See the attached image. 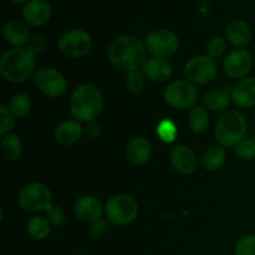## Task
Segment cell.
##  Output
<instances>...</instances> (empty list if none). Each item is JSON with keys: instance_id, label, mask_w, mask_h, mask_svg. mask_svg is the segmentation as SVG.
<instances>
[{"instance_id": "obj_1", "label": "cell", "mask_w": 255, "mask_h": 255, "mask_svg": "<svg viewBox=\"0 0 255 255\" xmlns=\"http://www.w3.org/2000/svg\"><path fill=\"white\" fill-rule=\"evenodd\" d=\"M109 59L115 67L122 71H134L146 62V45L133 35H121L110 44Z\"/></svg>"}, {"instance_id": "obj_2", "label": "cell", "mask_w": 255, "mask_h": 255, "mask_svg": "<svg viewBox=\"0 0 255 255\" xmlns=\"http://www.w3.org/2000/svg\"><path fill=\"white\" fill-rule=\"evenodd\" d=\"M35 55L26 47H14L2 54L0 59V74L12 84L26 82L35 74Z\"/></svg>"}, {"instance_id": "obj_3", "label": "cell", "mask_w": 255, "mask_h": 255, "mask_svg": "<svg viewBox=\"0 0 255 255\" xmlns=\"http://www.w3.org/2000/svg\"><path fill=\"white\" fill-rule=\"evenodd\" d=\"M104 109V96L95 85H80L70 99V111L79 122L95 121Z\"/></svg>"}, {"instance_id": "obj_4", "label": "cell", "mask_w": 255, "mask_h": 255, "mask_svg": "<svg viewBox=\"0 0 255 255\" xmlns=\"http://www.w3.org/2000/svg\"><path fill=\"white\" fill-rule=\"evenodd\" d=\"M248 124L243 115L236 110L224 112L216 125V138L222 147H236L246 137Z\"/></svg>"}, {"instance_id": "obj_5", "label": "cell", "mask_w": 255, "mask_h": 255, "mask_svg": "<svg viewBox=\"0 0 255 255\" xmlns=\"http://www.w3.org/2000/svg\"><path fill=\"white\" fill-rule=\"evenodd\" d=\"M107 221L115 226H126L132 223L138 216V204L128 194H115L105 206Z\"/></svg>"}, {"instance_id": "obj_6", "label": "cell", "mask_w": 255, "mask_h": 255, "mask_svg": "<svg viewBox=\"0 0 255 255\" xmlns=\"http://www.w3.org/2000/svg\"><path fill=\"white\" fill-rule=\"evenodd\" d=\"M163 99L167 105L174 109H193L198 99V91L188 80H177L164 89Z\"/></svg>"}, {"instance_id": "obj_7", "label": "cell", "mask_w": 255, "mask_h": 255, "mask_svg": "<svg viewBox=\"0 0 255 255\" xmlns=\"http://www.w3.org/2000/svg\"><path fill=\"white\" fill-rule=\"evenodd\" d=\"M51 192L44 183H30L21 189L19 194V206L22 211L36 213L40 211H46L51 206Z\"/></svg>"}, {"instance_id": "obj_8", "label": "cell", "mask_w": 255, "mask_h": 255, "mask_svg": "<svg viewBox=\"0 0 255 255\" xmlns=\"http://www.w3.org/2000/svg\"><path fill=\"white\" fill-rule=\"evenodd\" d=\"M92 46L91 36L82 29H72L65 32L57 42V49L64 56L79 59L90 52Z\"/></svg>"}, {"instance_id": "obj_9", "label": "cell", "mask_w": 255, "mask_h": 255, "mask_svg": "<svg viewBox=\"0 0 255 255\" xmlns=\"http://www.w3.org/2000/svg\"><path fill=\"white\" fill-rule=\"evenodd\" d=\"M144 45L147 52H149L152 57L166 59L178 50L179 40L177 35L169 30L157 29L147 35Z\"/></svg>"}, {"instance_id": "obj_10", "label": "cell", "mask_w": 255, "mask_h": 255, "mask_svg": "<svg viewBox=\"0 0 255 255\" xmlns=\"http://www.w3.org/2000/svg\"><path fill=\"white\" fill-rule=\"evenodd\" d=\"M217 64L214 59L207 55H198L188 60L184 66L186 79L192 84L206 85L213 81L217 76Z\"/></svg>"}, {"instance_id": "obj_11", "label": "cell", "mask_w": 255, "mask_h": 255, "mask_svg": "<svg viewBox=\"0 0 255 255\" xmlns=\"http://www.w3.org/2000/svg\"><path fill=\"white\" fill-rule=\"evenodd\" d=\"M34 81L37 89L50 97L61 96L67 89V81L64 75L50 66L37 69L34 74Z\"/></svg>"}, {"instance_id": "obj_12", "label": "cell", "mask_w": 255, "mask_h": 255, "mask_svg": "<svg viewBox=\"0 0 255 255\" xmlns=\"http://www.w3.org/2000/svg\"><path fill=\"white\" fill-rule=\"evenodd\" d=\"M253 66V59L249 51L244 49L232 50L224 60V71L233 80L246 77Z\"/></svg>"}, {"instance_id": "obj_13", "label": "cell", "mask_w": 255, "mask_h": 255, "mask_svg": "<svg viewBox=\"0 0 255 255\" xmlns=\"http://www.w3.org/2000/svg\"><path fill=\"white\" fill-rule=\"evenodd\" d=\"M22 17L31 26H42L51 17V5L47 0H30L22 9Z\"/></svg>"}, {"instance_id": "obj_14", "label": "cell", "mask_w": 255, "mask_h": 255, "mask_svg": "<svg viewBox=\"0 0 255 255\" xmlns=\"http://www.w3.org/2000/svg\"><path fill=\"white\" fill-rule=\"evenodd\" d=\"M104 209L101 201L95 196L80 197L74 204V212L77 218L90 223L101 218Z\"/></svg>"}, {"instance_id": "obj_15", "label": "cell", "mask_w": 255, "mask_h": 255, "mask_svg": "<svg viewBox=\"0 0 255 255\" xmlns=\"http://www.w3.org/2000/svg\"><path fill=\"white\" fill-rule=\"evenodd\" d=\"M2 35L7 44L15 47H22L29 42L30 29L26 22L17 19L7 20L2 26Z\"/></svg>"}, {"instance_id": "obj_16", "label": "cell", "mask_w": 255, "mask_h": 255, "mask_svg": "<svg viewBox=\"0 0 255 255\" xmlns=\"http://www.w3.org/2000/svg\"><path fill=\"white\" fill-rule=\"evenodd\" d=\"M171 164L174 171L181 174H191L196 169L197 158L194 152L184 144L176 146L171 151Z\"/></svg>"}, {"instance_id": "obj_17", "label": "cell", "mask_w": 255, "mask_h": 255, "mask_svg": "<svg viewBox=\"0 0 255 255\" xmlns=\"http://www.w3.org/2000/svg\"><path fill=\"white\" fill-rule=\"evenodd\" d=\"M231 96L234 104L243 109L255 106V77H246L232 89Z\"/></svg>"}, {"instance_id": "obj_18", "label": "cell", "mask_w": 255, "mask_h": 255, "mask_svg": "<svg viewBox=\"0 0 255 255\" xmlns=\"http://www.w3.org/2000/svg\"><path fill=\"white\" fill-rule=\"evenodd\" d=\"M142 69H143V74L146 75L147 79L154 82L167 81L172 75L171 64L166 59H161V57L147 59Z\"/></svg>"}, {"instance_id": "obj_19", "label": "cell", "mask_w": 255, "mask_h": 255, "mask_svg": "<svg viewBox=\"0 0 255 255\" xmlns=\"http://www.w3.org/2000/svg\"><path fill=\"white\" fill-rule=\"evenodd\" d=\"M152 146L149 141L144 137H134L129 141L126 148V156L131 163L143 164L151 158Z\"/></svg>"}, {"instance_id": "obj_20", "label": "cell", "mask_w": 255, "mask_h": 255, "mask_svg": "<svg viewBox=\"0 0 255 255\" xmlns=\"http://www.w3.org/2000/svg\"><path fill=\"white\" fill-rule=\"evenodd\" d=\"M82 133H84V129H82L79 121L66 120V121L61 122L56 127V129H55V138H56V141L60 144L69 146V144H72L79 141V139H81Z\"/></svg>"}, {"instance_id": "obj_21", "label": "cell", "mask_w": 255, "mask_h": 255, "mask_svg": "<svg viewBox=\"0 0 255 255\" xmlns=\"http://www.w3.org/2000/svg\"><path fill=\"white\" fill-rule=\"evenodd\" d=\"M226 34L229 42L236 47L247 46L252 40L251 27L243 20H234V21L229 22Z\"/></svg>"}, {"instance_id": "obj_22", "label": "cell", "mask_w": 255, "mask_h": 255, "mask_svg": "<svg viewBox=\"0 0 255 255\" xmlns=\"http://www.w3.org/2000/svg\"><path fill=\"white\" fill-rule=\"evenodd\" d=\"M229 87H224L222 90H212V91L207 92L206 96L203 99L204 107L209 111H223L229 106V101H231L232 96H229Z\"/></svg>"}, {"instance_id": "obj_23", "label": "cell", "mask_w": 255, "mask_h": 255, "mask_svg": "<svg viewBox=\"0 0 255 255\" xmlns=\"http://www.w3.org/2000/svg\"><path fill=\"white\" fill-rule=\"evenodd\" d=\"M226 149L222 146H214L207 149L202 158V164L207 171H217L226 163Z\"/></svg>"}, {"instance_id": "obj_24", "label": "cell", "mask_w": 255, "mask_h": 255, "mask_svg": "<svg viewBox=\"0 0 255 255\" xmlns=\"http://www.w3.org/2000/svg\"><path fill=\"white\" fill-rule=\"evenodd\" d=\"M22 143L19 136L15 133H7L1 139V153L7 161H15L21 156Z\"/></svg>"}, {"instance_id": "obj_25", "label": "cell", "mask_w": 255, "mask_h": 255, "mask_svg": "<svg viewBox=\"0 0 255 255\" xmlns=\"http://www.w3.org/2000/svg\"><path fill=\"white\" fill-rule=\"evenodd\" d=\"M189 128L194 133H203L207 131L209 126V115L207 109L201 106H196L191 110L188 119Z\"/></svg>"}, {"instance_id": "obj_26", "label": "cell", "mask_w": 255, "mask_h": 255, "mask_svg": "<svg viewBox=\"0 0 255 255\" xmlns=\"http://www.w3.org/2000/svg\"><path fill=\"white\" fill-rule=\"evenodd\" d=\"M26 231L31 238L36 239V241H42V239L47 238L50 234V222L44 217L35 216L27 222Z\"/></svg>"}, {"instance_id": "obj_27", "label": "cell", "mask_w": 255, "mask_h": 255, "mask_svg": "<svg viewBox=\"0 0 255 255\" xmlns=\"http://www.w3.org/2000/svg\"><path fill=\"white\" fill-rule=\"evenodd\" d=\"M9 109L15 117L21 119V117L26 116L31 110V100L26 94L19 92L11 97Z\"/></svg>"}, {"instance_id": "obj_28", "label": "cell", "mask_w": 255, "mask_h": 255, "mask_svg": "<svg viewBox=\"0 0 255 255\" xmlns=\"http://www.w3.org/2000/svg\"><path fill=\"white\" fill-rule=\"evenodd\" d=\"M177 133H178V131H177L176 125L171 120H162L157 126V134L166 143H172V142L176 141Z\"/></svg>"}, {"instance_id": "obj_29", "label": "cell", "mask_w": 255, "mask_h": 255, "mask_svg": "<svg viewBox=\"0 0 255 255\" xmlns=\"http://www.w3.org/2000/svg\"><path fill=\"white\" fill-rule=\"evenodd\" d=\"M126 85L127 89L132 94H139L143 91L144 86H146V79H144V74H142L138 70L128 72L126 77Z\"/></svg>"}, {"instance_id": "obj_30", "label": "cell", "mask_w": 255, "mask_h": 255, "mask_svg": "<svg viewBox=\"0 0 255 255\" xmlns=\"http://www.w3.org/2000/svg\"><path fill=\"white\" fill-rule=\"evenodd\" d=\"M234 255H255V234L242 237L237 242Z\"/></svg>"}, {"instance_id": "obj_31", "label": "cell", "mask_w": 255, "mask_h": 255, "mask_svg": "<svg viewBox=\"0 0 255 255\" xmlns=\"http://www.w3.org/2000/svg\"><path fill=\"white\" fill-rule=\"evenodd\" d=\"M14 117L15 116L11 114L10 109H7L4 105L0 106V134H1L2 137L6 136L7 133H10V131H11L12 127H14Z\"/></svg>"}, {"instance_id": "obj_32", "label": "cell", "mask_w": 255, "mask_h": 255, "mask_svg": "<svg viewBox=\"0 0 255 255\" xmlns=\"http://www.w3.org/2000/svg\"><path fill=\"white\" fill-rule=\"evenodd\" d=\"M227 41L222 36H214L207 44V52L212 59H218L226 52Z\"/></svg>"}, {"instance_id": "obj_33", "label": "cell", "mask_w": 255, "mask_h": 255, "mask_svg": "<svg viewBox=\"0 0 255 255\" xmlns=\"http://www.w3.org/2000/svg\"><path fill=\"white\" fill-rule=\"evenodd\" d=\"M236 154L243 161H251L255 158V141L243 139L236 146Z\"/></svg>"}, {"instance_id": "obj_34", "label": "cell", "mask_w": 255, "mask_h": 255, "mask_svg": "<svg viewBox=\"0 0 255 255\" xmlns=\"http://www.w3.org/2000/svg\"><path fill=\"white\" fill-rule=\"evenodd\" d=\"M46 218L52 226H61L66 219V214H65L64 209L61 207L56 206V204H51L49 208L46 209Z\"/></svg>"}, {"instance_id": "obj_35", "label": "cell", "mask_w": 255, "mask_h": 255, "mask_svg": "<svg viewBox=\"0 0 255 255\" xmlns=\"http://www.w3.org/2000/svg\"><path fill=\"white\" fill-rule=\"evenodd\" d=\"M46 45H47V41H46V37H45L44 35H35V36H32L31 39L29 40V42L25 45V47H26L31 54H34L35 56H36L37 54L44 51Z\"/></svg>"}, {"instance_id": "obj_36", "label": "cell", "mask_w": 255, "mask_h": 255, "mask_svg": "<svg viewBox=\"0 0 255 255\" xmlns=\"http://www.w3.org/2000/svg\"><path fill=\"white\" fill-rule=\"evenodd\" d=\"M107 231H109V224H107V221H105V219L100 218L90 223L89 232L95 238H102L107 233Z\"/></svg>"}, {"instance_id": "obj_37", "label": "cell", "mask_w": 255, "mask_h": 255, "mask_svg": "<svg viewBox=\"0 0 255 255\" xmlns=\"http://www.w3.org/2000/svg\"><path fill=\"white\" fill-rule=\"evenodd\" d=\"M86 131H87V133H89L90 137H92V138H96V137L101 133V127H100V125L97 124L96 121H90V122H87Z\"/></svg>"}, {"instance_id": "obj_38", "label": "cell", "mask_w": 255, "mask_h": 255, "mask_svg": "<svg viewBox=\"0 0 255 255\" xmlns=\"http://www.w3.org/2000/svg\"><path fill=\"white\" fill-rule=\"evenodd\" d=\"M11 1L15 4H24V2H29L30 0H11Z\"/></svg>"}, {"instance_id": "obj_39", "label": "cell", "mask_w": 255, "mask_h": 255, "mask_svg": "<svg viewBox=\"0 0 255 255\" xmlns=\"http://www.w3.org/2000/svg\"><path fill=\"white\" fill-rule=\"evenodd\" d=\"M254 124H255V116H254Z\"/></svg>"}]
</instances>
